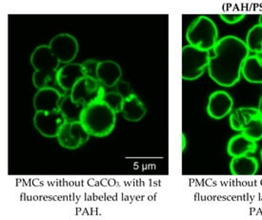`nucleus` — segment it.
<instances>
[{"mask_svg":"<svg viewBox=\"0 0 262 220\" xmlns=\"http://www.w3.org/2000/svg\"><path fill=\"white\" fill-rule=\"evenodd\" d=\"M210 57L208 73L214 82L230 88L239 81L242 65L249 56L248 48L239 37L226 35L219 39Z\"/></svg>","mask_w":262,"mask_h":220,"instance_id":"nucleus-1","label":"nucleus"},{"mask_svg":"<svg viewBox=\"0 0 262 220\" xmlns=\"http://www.w3.org/2000/svg\"><path fill=\"white\" fill-rule=\"evenodd\" d=\"M31 65L35 69L33 74V84L36 89L54 87L60 91L63 96L67 95L57 84L56 75L60 61L53 55L49 45H40L31 55Z\"/></svg>","mask_w":262,"mask_h":220,"instance_id":"nucleus-2","label":"nucleus"},{"mask_svg":"<svg viewBox=\"0 0 262 220\" xmlns=\"http://www.w3.org/2000/svg\"><path fill=\"white\" fill-rule=\"evenodd\" d=\"M116 120L117 114L100 100L86 106L80 122L91 137L105 138L114 131Z\"/></svg>","mask_w":262,"mask_h":220,"instance_id":"nucleus-3","label":"nucleus"},{"mask_svg":"<svg viewBox=\"0 0 262 220\" xmlns=\"http://www.w3.org/2000/svg\"><path fill=\"white\" fill-rule=\"evenodd\" d=\"M186 38L191 46L204 51H212L219 41L217 27L211 18L200 15L188 28Z\"/></svg>","mask_w":262,"mask_h":220,"instance_id":"nucleus-4","label":"nucleus"},{"mask_svg":"<svg viewBox=\"0 0 262 220\" xmlns=\"http://www.w3.org/2000/svg\"><path fill=\"white\" fill-rule=\"evenodd\" d=\"M182 78L193 81L200 78L207 69L211 57L210 51L186 45L182 48Z\"/></svg>","mask_w":262,"mask_h":220,"instance_id":"nucleus-5","label":"nucleus"},{"mask_svg":"<svg viewBox=\"0 0 262 220\" xmlns=\"http://www.w3.org/2000/svg\"><path fill=\"white\" fill-rule=\"evenodd\" d=\"M105 93V87L97 79L84 76L75 84L70 95L75 101L83 102L87 106L102 100Z\"/></svg>","mask_w":262,"mask_h":220,"instance_id":"nucleus-6","label":"nucleus"},{"mask_svg":"<svg viewBox=\"0 0 262 220\" xmlns=\"http://www.w3.org/2000/svg\"><path fill=\"white\" fill-rule=\"evenodd\" d=\"M66 120L60 111L54 112H36L34 117L35 129L43 137L57 138Z\"/></svg>","mask_w":262,"mask_h":220,"instance_id":"nucleus-7","label":"nucleus"},{"mask_svg":"<svg viewBox=\"0 0 262 220\" xmlns=\"http://www.w3.org/2000/svg\"><path fill=\"white\" fill-rule=\"evenodd\" d=\"M90 138V134L86 131L82 123L78 121L64 124L56 138L63 148L76 150L85 144Z\"/></svg>","mask_w":262,"mask_h":220,"instance_id":"nucleus-8","label":"nucleus"},{"mask_svg":"<svg viewBox=\"0 0 262 220\" xmlns=\"http://www.w3.org/2000/svg\"><path fill=\"white\" fill-rule=\"evenodd\" d=\"M49 47L53 55L63 64L72 63L78 53V42L69 34L55 35L50 41Z\"/></svg>","mask_w":262,"mask_h":220,"instance_id":"nucleus-9","label":"nucleus"},{"mask_svg":"<svg viewBox=\"0 0 262 220\" xmlns=\"http://www.w3.org/2000/svg\"><path fill=\"white\" fill-rule=\"evenodd\" d=\"M234 107V99L225 91H215L209 97L208 116L213 119H222L230 115Z\"/></svg>","mask_w":262,"mask_h":220,"instance_id":"nucleus-10","label":"nucleus"},{"mask_svg":"<svg viewBox=\"0 0 262 220\" xmlns=\"http://www.w3.org/2000/svg\"><path fill=\"white\" fill-rule=\"evenodd\" d=\"M62 93L54 87H44L37 90L33 103L35 112H54L59 110Z\"/></svg>","mask_w":262,"mask_h":220,"instance_id":"nucleus-11","label":"nucleus"},{"mask_svg":"<svg viewBox=\"0 0 262 220\" xmlns=\"http://www.w3.org/2000/svg\"><path fill=\"white\" fill-rule=\"evenodd\" d=\"M84 76L85 74L82 64L72 62L69 64H64L61 68L58 69L56 80L60 89L68 94L72 91L75 84Z\"/></svg>","mask_w":262,"mask_h":220,"instance_id":"nucleus-12","label":"nucleus"},{"mask_svg":"<svg viewBox=\"0 0 262 220\" xmlns=\"http://www.w3.org/2000/svg\"><path fill=\"white\" fill-rule=\"evenodd\" d=\"M122 71L117 62L113 60L99 61L97 67V79L107 88H113L121 79Z\"/></svg>","mask_w":262,"mask_h":220,"instance_id":"nucleus-13","label":"nucleus"},{"mask_svg":"<svg viewBox=\"0 0 262 220\" xmlns=\"http://www.w3.org/2000/svg\"><path fill=\"white\" fill-rule=\"evenodd\" d=\"M256 149V141L248 138L243 133L231 138L227 145L228 155L232 158L246 156L249 152H255Z\"/></svg>","mask_w":262,"mask_h":220,"instance_id":"nucleus-14","label":"nucleus"},{"mask_svg":"<svg viewBox=\"0 0 262 220\" xmlns=\"http://www.w3.org/2000/svg\"><path fill=\"white\" fill-rule=\"evenodd\" d=\"M121 114L126 120L130 122H138L145 117L146 108L144 104L134 94L123 100Z\"/></svg>","mask_w":262,"mask_h":220,"instance_id":"nucleus-15","label":"nucleus"},{"mask_svg":"<svg viewBox=\"0 0 262 220\" xmlns=\"http://www.w3.org/2000/svg\"><path fill=\"white\" fill-rule=\"evenodd\" d=\"M230 170L234 175L251 177L258 170V162L254 158L246 156L233 158L230 163Z\"/></svg>","mask_w":262,"mask_h":220,"instance_id":"nucleus-16","label":"nucleus"},{"mask_svg":"<svg viewBox=\"0 0 262 220\" xmlns=\"http://www.w3.org/2000/svg\"><path fill=\"white\" fill-rule=\"evenodd\" d=\"M86 105L83 102L75 101L71 95L63 96L59 104V111L61 112L66 122H78L81 120L83 112Z\"/></svg>","mask_w":262,"mask_h":220,"instance_id":"nucleus-17","label":"nucleus"},{"mask_svg":"<svg viewBox=\"0 0 262 220\" xmlns=\"http://www.w3.org/2000/svg\"><path fill=\"white\" fill-rule=\"evenodd\" d=\"M242 76L248 82L262 84V58L258 55H249L242 65Z\"/></svg>","mask_w":262,"mask_h":220,"instance_id":"nucleus-18","label":"nucleus"},{"mask_svg":"<svg viewBox=\"0 0 262 220\" xmlns=\"http://www.w3.org/2000/svg\"><path fill=\"white\" fill-rule=\"evenodd\" d=\"M245 44L250 53L259 55L262 53V24L257 23L251 28L246 35Z\"/></svg>","mask_w":262,"mask_h":220,"instance_id":"nucleus-19","label":"nucleus"},{"mask_svg":"<svg viewBox=\"0 0 262 220\" xmlns=\"http://www.w3.org/2000/svg\"><path fill=\"white\" fill-rule=\"evenodd\" d=\"M242 133L255 141L260 140L262 138V116L253 118L244 126Z\"/></svg>","mask_w":262,"mask_h":220,"instance_id":"nucleus-20","label":"nucleus"},{"mask_svg":"<svg viewBox=\"0 0 262 220\" xmlns=\"http://www.w3.org/2000/svg\"><path fill=\"white\" fill-rule=\"evenodd\" d=\"M124 98L118 92H106L102 101L107 104L116 114L121 113V108Z\"/></svg>","mask_w":262,"mask_h":220,"instance_id":"nucleus-21","label":"nucleus"},{"mask_svg":"<svg viewBox=\"0 0 262 220\" xmlns=\"http://www.w3.org/2000/svg\"><path fill=\"white\" fill-rule=\"evenodd\" d=\"M238 114L242 116V119L244 120L245 124L249 123L253 118L260 117L261 114L258 110V108H253V107H242L236 109Z\"/></svg>","mask_w":262,"mask_h":220,"instance_id":"nucleus-22","label":"nucleus"},{"mask_svg":"<svg viewBox=\"0 0 262 220\" xmlns=\"http://www.w3.org/2000/svg\"><path fill=\"white\" fill-rule=\"evenodd\" d=\"M98 63H99V61H97L96 59H88V60H85L83 63H81L85 76H89V77H92V78L97 79Z\"/></svg>","mask_w":262,"mask_h":220,"instance_id":"nucleus-23","label":"nucleus"},{"mask_svg":"<svg viewBox=\"0 0 262 220\" xmlns=\"http://www.w3.org/2000/svg\"><path fill=\"white\" fill-rule=\"evenodd\" d=\"M229 120H230V126L234 131H242L245 126V122L237 111L235 110L230 115Z\"/></svg>","mask_w":262,"mask_h":220,"instance_id":"nucleus-24","label":"nucleus"},{"mask_svg":"<svg viewBox=\"0 0 262 220\" xmlns=\"http://www.w3.org/2000/svg\"><path fill=\"white\" fill-rule=\"evenodd\" d=\"M116 88H117V92H118V94H120L124 99L135 94L134 91L132 89L130 83H128L127 81H125V80H122V79H120L117 83Z\"/></svg>","mask_w":262,"mask_h":220,"instance_id":"nucleus-25","label":"nucleus"},{"mask_svg":"<svg viewBox=\"0 0 262 220\" xmlns=\"http://www.w3.org/2000/svg\"><path fill=\"white\" fill-rule=\"evenodd\" d=\"M221 20L224 21L229 25H235L244 19L245 14H223L220 15Z\"/></svg>","mask_w":262,"mask_h":220,"instance_id":"nucleus-26","label":"nucleus"},{"mask_svg":"<svg viewBox=\"0 0 262 220\" xmlns=\"http://www.w3.org/2000/svg\"><path fill=\"white\" fill-rule=\"evenodd\" d=\"M258 110H259V112H260V114H261L262 116V97L261 98H260V100H259V103H258Z\"/></svg>","mask_w":262,"mask_h":220,"instance_id":"nucleus-27","label":"nucleus"},{"mask_svg":"<svg viewBox=\"0 0 262 220\" xmlns=\"http://www.w3.org/2000/svg\"><path fill=\"white\" fill-rule=\"evenodd\" d=\"M185 149V137H184V135H183V150Z\"/></svg>","mask_w":262,"mask_h":220,"instance_id":"nucleus-28","label":"nucleus"},{"mask_svg":"<svg viewBox=\"0 0 262 220\" xmlns=\"http://www.w3.org/2000/svg\"><path fill=\"white\" fill-rule=\"evenodd\" d=\"M258 23L262 24V14L261 15H259V18H258Z\"/></svg>","mask_w":262,"mask_h":220,"instance_id":"nucleus-29","label":"nucleus"},{"mask_svg":"<svg viewBox=\"0 0 262 220\" xmlns=\"http://www.w3.org/2000/svg\"><path fill=\"white\" fill-rule=\"evenodd\" d=\"M260 157H261V159H262V150H261V153H260Z\"/></svg>","mask_w":262,"mask_h":220,"instance_id":"nucleus-30","label":"nucleus"}]
</instances>
